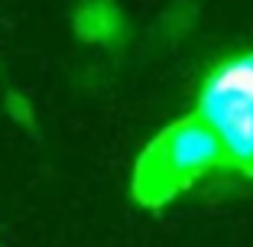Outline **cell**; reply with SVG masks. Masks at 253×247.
<instances>
[{
	"mask_svg": "<svg viewBox=\"0 0 253 247\" xmlns=\"http://www.w3.org/2000/svg\"><path fill=\"white\" fill-rule=\"evenodd\" d=\"M198 98H231L253 104V52H237L221 59L201 85Z\"/></svg>",
	"mask_w": 253,
	"mask_h": 247,
	"instance_id": "obj_4",
	"label": "cell"
},
{
	"mask_svg": "<svg viewBox=\"0 0 253 247\" xmlns=\"http://www.w3.org/2000/svg\"><path fill=\"white\" fill-rule=\"evenodd\" d=\"M195 114L221 140L224 163L253 176V104L231 98H198Z\"/></svg>",
	"mask_w": 253,
	"mask_h": 247,
	"instance_id": "obj_2",
	"label": "cell"
},
{
	"mask_svg": "<svg viewBox=\"0 0 253 247\" xmlns=\"http://www.w3.org/2000/svg\"><path fill=\"white\" fill-rule=\"evenodd\" d=\"M75 39L91 46H120L126 39V20L114 0H82L72 16Z\"/></svg>",
	"mask_w": 253,
	"mask_h": 247,
	"instance_id": "obj_3",
	"label": "cell"
},
{
	"mask_svg": "<svg viewBox=\"0 0 253 247\" xmlns=\"http://www.w3.org/2000/svg\"><path fill=\"white\" fill-rule=\"evenodd\" d=\"M3 107H7V114L20 124V127H33V124H36V117H33V104L26 101V95H20V91H10V95L3 98Z\"/></svg>",
	"mask_w": 253,
	"mask_h": 247,
	"instance_id": "obj_5",
	"label": "cell"
},
{
	"mask_svg": "<svg viewBox=\"0 0 253 247\" xmlns=\"http://www.w3.org/2000/svg\"><path fill=\"white\" fill-rule=\"evenodd\" d=\"M221 163L224 150L214 130L198 114H188L169 124L163 134H156L146 143V150L136 156L133 182H130L133 202L149 211L163 208L198 176H205Z\"/></svg>",
	"mask_w": 253,
	"mask_h": 247,
	"instance_id": "obj_1",
	"label": "cell"
}]
</instances>
